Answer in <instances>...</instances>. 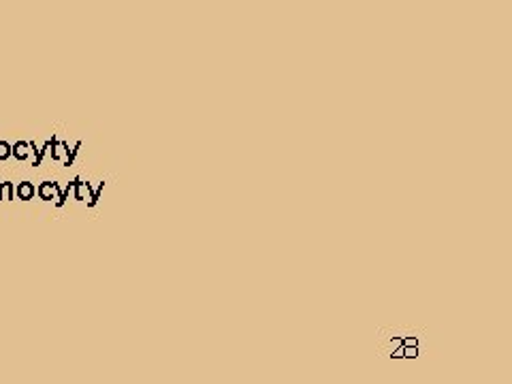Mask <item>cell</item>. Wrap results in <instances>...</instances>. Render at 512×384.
<instances>
[{
  "label": "cell",
  "mask_w": 512,
  "mask_h": 384,
  "mask_svg": "<svg viewBox=\"0 0 512 384\" xmlns=\"http://www.w3.org/2000/svg\"><path fill=\"white\" fill-rule=\"evenodd\" d=\"M406 348V357H416V346H404Z\"/></svg>",
  "instance_id": "cell-1"
}]
</instances>
